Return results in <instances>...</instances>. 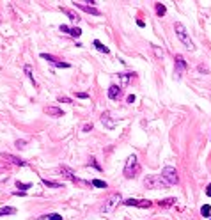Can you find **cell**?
I'll return each mask as SVG.
<instances>
[{
    "instance_id": "14",
    "label": "cell",
    "mask_w": 211,
    "mask_h": 220,
    "mask_svg": "<svg viewBox=\"0 0 211 220\" xmlns=\"http://www.w3.org/2000/svg\"><path fill=\"white\" fill-rule=\"evenodd\" d=\"M62 12H64V14H68V18H69L71 22H75V23L80 22V16H78V14H76L73 9H68V7H64V9H62Z\"/></svg>"
},
{
    "instance_id": "33",
    "label": "cell",
    "mask_w": 211,
    "mask_h": 220,
    "mask_svg": "<svg viewBox=\"0 0 211 220\" xmlns=\"http://www.w3.org/2000/svg\"><path fill=\"white\" fill-rule=\"evenodd\" d=\"M92 130V122H87V124H83V128H82V132H91Z\"/></svg>"
},
{
    "instance_id": "36",
    "label": "cell",
    "mask_w": 211,
    "mask_h": 220,
    "mask_svg": "<svg viewBox=\"0 0 211 220\" xmlns=\"http://www.w3.org/2000/svg\"><path fill=\"white\" fill-rule=\"evenodd\" d=\"M206 193H208V197H211V185H208V187H206Z\"/></svg>"
},
{
    "instance_id": "25",
    "label": "cell",
    "mask_w": 211,
    "mask_h": 220,
    "mask_svg": "<svg viewBox=\"0 0 211 220\" xmlns=\"http://www.w3.org/2000/svg\"><path fill=\"white\" fill-rule=\"evenodd\" d=\"M151 48H153V52H154V55H156L158 59H163V55H165V52H163V50H160L158 46H151Z\"/></svg>"
},
{
    "instance_id": "6",
    "label": "cell",
    "mask_w": 211,
    "mask_h": 220,
    "mask_svg": "<svg viewBox=\"0 0 211 220\" xmlns=\"http://www.w3.org/2000/svg\"><path fill=\"white\" fill-rule=\"evenodd\" d=\"M57 172H59L62 178H66V179H69V181H73V183H80V185H89L87 181H82L80 178L76 176V174L71 171L69 167H59V169H57Z\"/></svg>"
},
{
    "instance_id": "2",
    "label": "cell",
    "mask_w": 211,
    "mask_h": 220,
    "mask_svg": "<svg viewBox=\"0 0 211 220\" xmlns=\"http://www.w3.org/2000/svg\"><path fill=\"white\" fill-rule=\"evenodd\" d=\"M138 171H140V165H138V160H137V156H135V154L128 156V160H126V165H124V176L128 178V179H131V178H135L137 174H138Z\"/></svg>"
},
{
    "instance_id": "19",
    "label": "cell",
    "mask_w": 211,
    "mask_h": 220,
    "mask_svg": "<svg viewBox=\"0 0 211 220\" xmlns=\"http://www.w3.org/2000/svg\"><path fill=\"white\" fill-rule=\"evenodd\" d=\"M43 185L44 187H50V188H62V185L57 181H48V179H43Z\"/></svg>"
},
{
    "instance_id": "23",
    "label": "cell",
    "mask_w": 211,
    "mask_h": 220,
    "mask_svg": "<svg viewBox=\"0 0 211 220\" xmlns=\"http://www.w3.org/2000/svg\"><path fill=\"white\" fill-rule=\"evenodd\" d=\"M16 187L22 188V192H25V190H28V188H32V185L30 183H22V181H16Z\"/></svg>"
},
{
    "instance_id": "8",
    "label": "cell",
    "mask_w": 211,
    "mask_h": 220,
    "mask_svg": "<svg viewBox=\"0 0 211 220\" xmlns=\"http://www.w3.org/2000/svg\"><path fill=\"white\" fill-rule=\"evenodd\" d=\"M0 156L6 160V162H11L13 165H18V167H25V165H27V162H23L22 158H18V156H14V154H11V153H2Z\"/></svg>"
},
{
    "instance_id": "20",
    "label": "cell",
    "mask_w": 211,
    "mask_h": 220,
    "mask_svg": "<svg viewBox=\"0 0 211 220\" xmlns=\"http://www.w3.org/2000/svg\"><path fill=\"white\" fill-rule=\"evenodd\" d=\"M25 73H27V77L30 78V82L34 83V87H38V82H36V80H34V77H32V68L28 66V64L25 66Z\"/></svg>"
},
{
    "instance_id": "37",
    "label": "cell",
    "mask_w": 211,
    "mask_h": 220,
    "mask_svg": "<svg viewBox=\"0 0 211 220\" xmlns=\"http://www.w3.org/2000/svg\"><path fill=\"white\" fill-rule=\"evenodd\" d=\"M137 25H138V27H144V25H146V23L142 22V20H137Z\"/></svg>"
},
{
    "instance_id": "17",
    "label": "cell",
    "mask_w": 211,
    "mask_h": 220,
    "mask_svg": "<svg viewBox=\"0 0 211 220\" xmlns=\"http://www.w3.org/2000/svg\"><path fill=\"white\" fill-rule=\"evenodd\" d=\"M16 213V208H11V206H4L0 208V217H6V215H14Z\"/></svg>"
},
{
    "instance_id": "32",
    "label": "cell",
    "mask_w": 211,
    "mask_h": 220,
    "mask_svg": "<svg viewBox=\"0 0 211 220\" xmlns=\"http://www.w3.org/2000/svg\"><path fill=\"white\" fill-rule=\"evenodd\" d=\"M59 30H60V32H64V34H71V28L68 27V25H60Z\"/></svg>"
},
{
    "instance_id": "11",
    "label": "cell",
    "mask_w": 211,
    "mask_h": 220,
    "mask_svg": "<svg viewBox=\"0 0 211 220\" xmlns=\"http://www.w3.org/2000/svg\"><path fill=\"white\" fill-rule=\"evenodd\" d=\"M121 94H123V87L121 85H115V83H112L108 87V98L110 99H119Z\"/></svg>"
},
{
    "instance_id": "24",
    "label": "cell",
    "mask_w": 211,
    "mask_h": 220,
    "mask_svg": "<svg viewBox=\"0 0 211 220\" xmlns=\"http://www.w3.org/2000/svg\"><path fill=\"white\" fill-rule=\"evenodd\" d=\"M200 213H202V217H209V213H211V208H209V204H204V206L200 208Z\"/></svg>"
},
{
    "instance_id": "21",
    "label": "cell",
    "mask_w": 211,
    "mask_h": 220,
    "mask_svg": "<svg viewBox=\"0 0 211 220\" xmlns=\"http://www.w3.org/2000/svg\"><path fill=\"white\" fill-rule=\"evenodd\" d=\"M176 202V199H172V197H168V199H163V201H160V206H163V208H167V206H172V204Z\"/></svg>"
},
{
    "instance_id": "5",
    "label": "cell",
    "mask_w": 211,
    "mask_h": 220,
    "mask_svg": "<svg viewBox=\"0 0 211 220\" xmlns=\"http://www.w3.org/2000/svg\"><path fill=\"white\" fill-rule=\"evenodd\" d=\"M162 178L168 183V187H170V185H178V183H179L178 171H176L174 167H165V169L162 171Z\"/></svg>"
},
{
    "instance_id": "3",
    "label": "cell",
    "mask_w": 211,
    "mask_h": 220,
    "mask_svg": "<svg viewBox=\"0 0 211 220\" xmlns=\"http://www.w3.org/2000/svg\"><path fill=\"white\" fill-rule=\"evenodd\" d=\"M174 30H176V36L179 38V41H181V43L186 46V48H188V50H193V48H195V46H193V41L188 38V32H186V28H184L183 23L178 22L176 25H174Z\"/></svg>"
},
{
    "instance_id": "30",
    "label": "cell",
    "mask_w": 211,
    "mask_h": 220,
    "mask_svg": "<svg viewBox=\"0 0 211 220\" xmlns=\"http://www.w3.org/2000/svg\"><path fill=\"white\" fill-rule=\"evenodd\" d=\"M14 146H16L18 149H25V148H27V140H16Z\"/></svg>"
},
{
    "instance_id": "10",
    "label": "cell",
    "mask_w": 211,
    "mask_h": 220,
    "mask_svg": "<svg viewBox=\"0 0 211 220\" xmlns=\"http://www.w3.org/2000/svg\"><path fill=\"white\" fill-rule=\"evenodd\" d=\"M186 69V62H184L183 55H176V77H181V73Z\"/></svg>"
},
{
    "instance_id": "26",
    "label": "cell",
    "mask_w": 211,
    "mask_h": 220,
    "mask_svg": "<svg viewBox=\"0 0 211 220\" xmlns=\"http://www.w3.org/2000/svg\"><path fill=\"white\" fill-rule=\"evenodd\" d=\"M151 201H147V199H142V201H138V206H137V208H149V206H151Z\"/></svg>"
},
{
    "instance_id": "16",
    "label": "cell",
    "mask_w": 211,
    "mask_h": 220,
    "mask_svg": "<svg viewBox=\"0 0 211 220\" xmlns=\"http://www.w3.org/2000/svg\"><path fill=\"white\" fill-rule=\"evenodd\" d=\"M92 44H94V46H96V50H98V52H101V53H108V52H110V50L107 48V46H105L99 39H94V41H92Z\"/></svg>"
},
{
    "instance_id": "29",
    "label": "cell",
    "mask_w": 211,
    "mask_h": 220,
    "mask_svg": "<svg viewBox=\"0 0 211 220\" xmlns=\"http://www.w3.org/2000/svg\"><path fill=\"white\" fill-rule=\"evenodd\" d=\"M89 165H92V167H94L96 171H101V165L96 162V158H91V160H89Z\"/></svg>"
},
{
    "instance_id": "22",
    "label": "cell",
    "mask_w": 211,
    "mask_h": 220,
    "mask_svg": "<svg viewBox=\"0 0 211 220\" xmlns=\"http://www.w3.org/2000/svg\"><path fill=\"white\" fill-rule=\"evenodd\" d=\"M165 12H167V7L163 6V4H156V14L158 16H165Z\"/></svg>"
},
{
    "instance_id": "38",
    "label": "cell",
    "mask_w": 211,
    "mask_h": 220,
    "mask_svg": "<svg viewBox=\"0 0 211 220\" xmlns=\"http://www.w3.org/2000/svg\"><path fill=\"white\" fill-rule=\"evenodd\" d=\"M209 220H211V218H209Z\"/></svg>"
},
{
    "instance_id": "35",
    "label": "cell",
    "mask_w": 211,
    "mask_h": 220,
    "mask_svg": "<svg viewBox=\"0 0 211 220\" xmlns=\"http://www.w3.org/2000/svg\"><path fill=\"white\" fill-rule=\"evenodd\" d=\"M126 101H128V103H133V101H135V96H133V94H130V96L126 98Z\"/></svg>"
},
{
    "instance_id": "27",
    "label": "cell",
    "mask_w": 211,
    "mask_h": 220,
    "mask_svg": "<svg viewBox=\"0 0 211 220\" xmlns=\"http://www.w3.org/2000/svg\"><path fill=\"white\" fill-rule=\"evenodd\" d=\"M57 101H59V103H69V105H73V99L68 98V96H59V98H57Z\"/></svg>"
},
{
    "instance_id": "18",
    "label": "cell",
    "mask_w": 211,
    "mask_h": 220,
    "mask_svg": "<svg viewBox=\"0 0 211 220\" xmlns=\"http://www.w3.org/2000/svg\"><path fill=\"white\" fill-rule=\"evenodd\" d=\"M91 185H92V187H98V188H108L107 181H101V179H92Z\"/></svg>"
},
{
    "instance_id": "9",
    "label": "cell",
    "mask_w": 211,
    "mask_h": 220,
    "mask_svg": "<svg viewBox=\"0 0 211 220\" xmlns=\"http://www.w3.org/2000/svg\"><path fill=\"white\" fill-rule=\"evenodd\" d=\"M73 4H75V7H78V9H82V11H85V12H91L94 16H99V14H101L99 9H96V7H92V6H85L83 2H73Z\"/></svg>"
},
{
    "instance_id": "34",
    "label": "cell",
    "mask_w": 211,
    "mask_h": 220,
    "mask_svg": "<svg viewBox=\"0 0 211 220\" xmlns=\"http://www.w3.org/2000/svg\"><path fill=\"white\" fill-rule=\"evenodd\" d=\"M76 98H82V99H87V98H89V94H87V92H76Z\"/></svg>"
},
{
    "instance_id": "31",
    "label": "cell",
    "mask_w": 211,
    "mask_h": 220,
    "mask_svg": "<svg viewBox=\"0 0 211 220\" xmlns=\"http://www.w3.org/2000/svg\"><path fill=\"white\" fill-rule=\"evenodd\" d=\"M48 220H62V217L59 213H52V215H48Z\"/></svg>"
},
{
    "instance_id": "28",
    "label": "cell",
    "mask_w": 211,
    "mask_h": 220,
    "mask_svg": "<svg viewBox=\"0 0 211 220\" xmlns=\"http://www.w3.org/2000/svg\"><path fill=\"white\" fill-rule=\"evenodd\" d=\"M71 36H73V38H80V36H82V30L78 27H73V28H71Z\"/></svg>"
},
{
    "instance_id": "4",
    "label": "cell",
    "mask_w": 211,
    "mask_h": 220,
    "mask_svg": "<svg viewBox=\"0 0 211 220\" xmlns=\"http://www.w3.org/2000/svg\"><path fill=\"white\" fill-rule=\"evenodd\" d=\"M123 202V197H121V193H112L101 206V211L103 213H110V211H114L117 208V204Z\"/></svg>"
},
{
    "instance_id": "12",
    "label": "cell",
    "mask_w": 211,
    "mask_h": 220,
    "mask_svg": "<svg viewBox=\"0 0 211 220\" xmlns=\"http://www.w3.org/2000/svg\"><path fill=\"white\" fill-rule=\"evenodd\" d=\"M101 122L108 128V130H114V128H115V121H112V119H110V112H108V110L101 114Z\"/></svg>"
},
{
    "instance_id": "15",
    "label": "cell",
    "mask_w": 211,
    "mask_h": 220,
    "mask_svg": "<svg viewBox=\"0 0 211 220\" xmlns=\"http://www.w3.org/2000/svg\"><path fill=\"white\" fill-rule=\"evenodd\" d=\"M131 73H119V82H121V87H126L128 83H130V80H131Z\"/></svg>"
},
{
    "instance_id": "1",
    "label": "cell",
    "mask_w": 211,
    "mask_h": 220,
    "mask_svg": "<svg viewBox=\"0 0 211 220\" xmlns=\"http://www.w3.org/2000/svg\"><path fill=\"white\" fill-rule=\"evenodd\" d=\"M144 187L149 190H156V188H167L168 183L162 178V174H151L144 179Z\"/></svg>"
},
{
    "instance_id": "7",
    "label": "cell",
    "mask_w": 211,
    "mask_h": 220,
    "mask_svg": "<svg viewBox=\"0 0 211 220\" xmlns=\"http://www.w3.org/2000/svg\"><path fill=\"white\" fill-rule=\"evenodd\" d=\"M41 59H44V61H48L50 64H53L55 68H69V64H68V62H62V61H59L57 57H53V55H50V53H41Z\"/></svg>"
},
{
    "instance_id": "13",
    "label": "cell",
    "mask_w": 211,
    "mask_h": 220,
    "mask_svg": "<svg viewBox=\"0 0 211 220\" xmlns=\"http://www.w3.org/2000/svg\"><path fill=\"white\" fill-rule=\"evenodd\" d=\"M44 112H46L48 116H52V117H62V116H64L62 108H59V107H46Z\"/></svg>"
}]
</instances>
